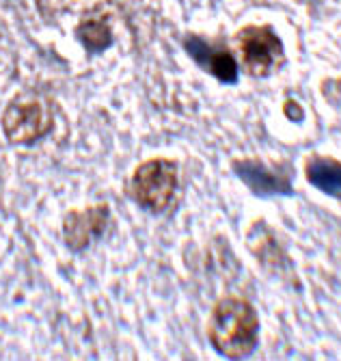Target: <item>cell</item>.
Segmentation results:
<instances>
[{
  "label": "cell",
  "mask_w": 341,
  "mask_h": 361,
  "mask_svg": "<svg viewBox=\"0 0 341 361\" xmlns=\"http://www.w3.org/2000/svg\"><path fill=\"white\" fill-rule=\"evenodd\" d=\"M235 173L255 195L275 197V195H292V184L285 176L268 169L261 162L244 160L235 165Z\"/></svg>",
  "instance_id": "obj_6"
},
{
  "label": "cell",
  "mask_w": 341,
  "mask_h": 361,
  "mask_svg": "<svg viewBox=\"0 0 341 361\" xmlns=\"http://www.w3.org/2000/svg\"><path fill=\"white\" fill-rule=\"evenodd\" d=\"M244 70L253 78H266L283 61V44L272 26H244L235 35Z\"/></svg>",
  "instance_id": "obj_3"
},
{
  "label": "cell",
  "mask_w": 341,
  "mask_h": 361,
  "mask_svg": "<svg viewBox=\"0 0 341 361\" xmlns=\"http://www.w3.org/2000/svg\"><path fill=\"white\" fill-rule=\"evenodd\" d=\"M188 52L192 59L201 65L203 70L210 72L216 80L221 82H235L237 78V63L233 54L227 48L221 46H210L201 39H188L186 44Z\"/></svg>",
  "instance_id": "obj_5"
},
{
  "label": "cell",
  "mask_w": 341,
  "mask_h": 361,
  "mask_svg": "<svg viewBox=\"0 0 341 361\" xmlns=\"http://www.w3.org/2000/svg\"><path fill=\"white\" fill-rule=\"evenodd\" d=\"M306 180L330 197H341V162L333 158H314L306 162Z\"/></svg>",
  "instance_id": "obj_7"
},
{
  "label": "cell",
  "mask_w": 341,
  "mask_h": 361,
  "mask_svg": "<svg viewBox=\"0 0 341 361\" xmlns=\"http://www.w3.org/2000/svg\"><path fill=\"white\" fill-rule=\"evenodd\" d=\"M208 336L218 355L229 359L249 357L259 340L257 312L244 299L227 297L212 312Z\"/></svg>",
  "instance_id": "obj_1"
},
{
  "label": "cell",
  "mask_w": 341,
  "mask_h": 361,
  "mask_svg": "<svg viewBox=\"0 0 341 361\" xmlns=\"http://www.w3.org/2000/svg\"><path fill=\"white\" fill-rule=\"evenodd\" d=\"M178 190L175 162L156 158L141 165L132 176V197L143 208L162 212L170 206Z\"/></svg>",
  "instance_id": "obj_2"
},
{
  "label": "cell",
  "mask_w": 341,
  "mask_h": 361,
  "mask_svg": "<svg viewBox=\"0 0 341 361\" xmlns=\"http://www.w3.org/2000/svg\"><path fill=\"white\" fill-rule=\"evenodd\" d=\"M3 123L7 137L13 143H30L48 130L50 113L37 97H18L7 109Z\"/></svg>",
  "instance_id": "obj_4"
}]
</instances>
